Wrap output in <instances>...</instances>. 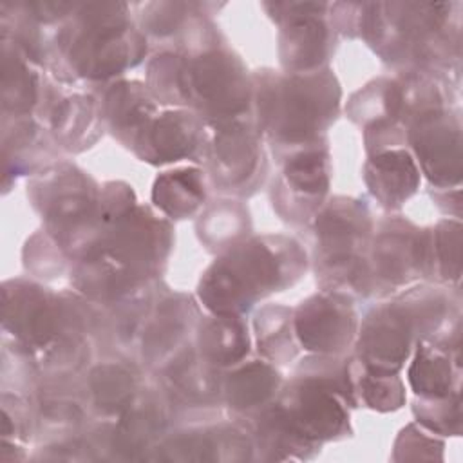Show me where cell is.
<instances>
[{"mask_svg": "<svg viewBox=\"0 0 463 463\" xmlns=\"http://www.w3.org/2000/svg\"><path fill=\"white\" fill-rule=\"evenodd\" d=\"M342 420H344V414L338 409V405L333 402V398L318 391V392H309L302 398V407L297 409L295 420L291 425L302 436L318 438V436H331L333 432H336Z\"/></svg>", "mask_w": 463, "mask_h": 463, "instance_id": "cell-1", "label": "cell"}, {"mask_svg": "<svg viewBox=\"0 0 463 463\" xmlns=\"http://www.w3.org/2000/svg\"><path fill=\"white\" fill-rule=\"evenodd\" d=\"M344 318L340 309L331 302H317L300 317L298 331L309 347L331 349L342 335Z\"/></svg>", "mask_w": 463, "mask_h": 463, "instance_id": "cell-2", "label": "cell"}, {"mask_svg": "<svg viewBox=\"0 0 463 463\" xmlns=\"http://www.w3.org/2000/svg\"><path fill=\"white\" fill-rule=\"evenodd\" d=\"M203 192L199 186V179L194 172H177L172 177H163L157 183L156 201L170 213H184L190 212L197 201L201 199Z\"/></svg>", "mask_w": 463, "mask_h": 463, "instance_id": "cell-3", "label": "cell"}, {"mask_svg": "<svg viewBox=\"0 0 463 463\" xmlns=\"http://www.w3.org/2000/svg\"><path fill=\"white\" fill-rule=\"evenodd\" d=\"M374 166L383 186L382 190L391 197H403L416 184V168L407 154L387 152L374 159Z\"/></svg>", "mask_w": 463, "mask_h": 463, "instance_id": "cell-4", "label": "cell"}, {"mask_svg": "<svg viewBox=\"0 0 463 463\" xmlns=\"http://www.w3.org/2000/svg\"><path fill=\"white\" fill-rule=\"evenodd\" d=\"M411 380L421 392L441 394L449 387V367L443 358L418 356L411 371Z\"/></svg>", "mask_w": 463, "mask_h": 463, "instance_id": "cell-5", "label": "cell"}, {"mask_svg": "<svg viewBox=\"0 0 463 463\" xmlns=\"http://www.w3.org/2000/svg\"><path fill=\"white\" fill-rule=\"evenodd\" d=\"M237 382L233 385V391H244L239 394L241 403H253L257 400H262L271 387V373L266 367L253 365L250 369H244L241 374H237Z\"/></svg>", "mask_w": 463, "mask_h": 463, "instance_id": "cell-6", "label": "cell"}, {"mask_svg": "<svg viewBox=\"0 0 463 463\" xmlns=\"http://www.w3.org/2000/svg\"><path fill=\"white\" fill-rule=\"evenodd\" d=\"M295 184L304 190H320L326 186V174L318 156H306L289 165L288 174Z\"/></svg>", "mask_w": 463, "mask_h": 463, "instance_id": "cell-7", "label": "cell"}]
</instances>
